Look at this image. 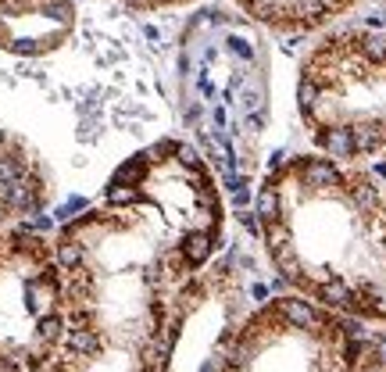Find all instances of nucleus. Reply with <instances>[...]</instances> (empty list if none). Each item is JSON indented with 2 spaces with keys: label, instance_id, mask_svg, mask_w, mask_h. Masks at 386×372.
Masks as SVG:
<instances>
[{
  "label": "nucleus",
  "instance_id": "nucleus-1",
  "mask_svg": "<svg viewBox=\"0 0 386 372\" xmlns=\"http://www.w3.org/2000/svg\"><path fill=\"white\" fill-rule=\"evenodd\" d=\"M290 172L301 179L304 186H311V190H329V186H340L343 183V172L336 169L333 158H297L290 165Z\"/></svg>",
  "mask_w": 386,
  "mask_h": 372
},
{
  "label": "nucleus",
  "instance_id": "nucleus-2",
  "mask_svg": "<svg viewBox=\"0 0 386 372\" xmlns=\"http://www.w3.org/2000/svg\"><path fill=\"white\" fill-rule=\"evenodd\" d=\"M315 143L325 150V158H333V162L358 158V150H354V133H350V126H315Z\"/></svg>",
  "mask_w": 386,
  "mask_h": 372
},
{
  "label": "nucleus",
  "instance_id": "nucleus-3",
  "mask_svg": "<svg viewBox=\"0 0 386 372\" xmlns=\"http://www.w3.org/2000/svg\"><path fill=\"white\" fill-rule=\"evenodd\" d=\"M211 251H215V229H193L179 243V258H183L186 269H200L207 258H211Z\"/></svg>",
  "mask_w": 386,
  "mask_h": 372
},
{
  "label": "nucleus",
  "instance_id": "nucleus-4",
  "mask_svg": "<svg viewBox=\"0 0 386 372\" xmlns=\"http://www.w3.org/2000/svg\"><path fill=\"white\" fill-rule=\"evenodd\" d=\"M343 183H347V197L354 201V208H358V211L376 215V211L383 208V201H379V186H376L369 176H347Z\"/></svg>",
  "mask_w": 386,
  "mask_h": 372
},
{
  "label": "nucleus",
  "instance_id": "nucleus-5",
  "mask_svg": "<svg viewBox=\"0 0 386 372\" xmlns=\"http://www.w3.org/2000/svg\"><path fill=\"white\" fill-rule=\"evenodd\" d=\"M354 133V150L358 154H376L386 147V122H358V126H350Z\"/></svg>",
  "mask_w": 386,
  "mask_h": 372
},
{
  "label": "nucleus",
  "instance_id": "nucleus-6",
  "mask_svg": "<svg viewBox=\"0 0 386 372\" xmlns=\"http://www.w3.org/2000/svg\"><path fill=\"white\" fill-rule=\"evenodd\" d=\"M276 308H279V315L290 322V326H297V329H311L315 326V308L304 301V297H279L276 301Z\"/></svg>",
  "mask_w": 386,
  "mask_h": 372
},
{
  "label": "nucleus",
  "instance_id": "nucleus-7",
  "mask_svg": "<svg viewBox=\"0 0 386 372\" xmlns=\"http://www.w3.org/2000/svg\"><path fill=\"white\" fill-rule=\"evenodd\" d=\"M279 208H283V197H279V186H276V176H272V179L258 190V204H254L258 222H261V226L279 222Z\"/></svg>",
  "mask_w": 386,
  "mask_h": 372
},
{
  "label": "nucleus",
  "instance_id": "nucleus-8",
  "mask_svg": "<svg viewBox=\"0 0 386 372\" xmlns=\"http://www.w3.org/2000/svg\"><path fill=\"white\" fill-rule=\"evenodd\" d=\"M315 297L322 304H329V308H350V287L343 283V279H325V283L315 287Z\"/></svg>",
  "mask_w": 386,
  "mask_h": 372
},
{
  "label": "nucleus",
  "instance_id": "nucleus-9",
  "mask_svg": "<svg viewBox=\"0 0 386 372\" xmlns=\"http://www.w3.org/2000/svg\"><path fill=\"white\" fill-rule=\"evenodd\" d=\"M297 104H301V115L311 122V126H318V118H315V104H318V83L315 79H301V86H297Z\"/></svg>",
  "mask_w": 386,
  "mask_h": 372
},
{
  "label": "nucleus",
  "instance_id": "nucleus-10",
  "mask_svg": "<svg viewBox=\"0 0 386 372\" xmlns=\"http://www.w3.org/2000/svg\"><path fill=\"white\" fill-rule=\"evenodd\" d=\"M362 50H365L372 61H386V40H383V36H365V40H362Z\"/></svg>",
  "mask_w": 386,
  "mask_h": 372
},
{
  "label": "nucleus",
  "instance_id": "nucleus-11",
  "mask_svg": "<svg viewBox=\"0 0 386 372\" xmlns=\"http://www.w3.org/2000/svg\"><path fill=\"white\" fill-rule=\"evenodd\" d=\"M240 222H244V229H251L254 236H261V222L254 219V215H251V211H240Z\"/></svg>",
  "mask_w": 386,
  "mask_h": 372
},
{
  "label": "nucleus",
  "instance_id": "nucleus-12",
  "mask_svg": "<svg viewBox=\"0 0 386 372\" xmlns=\"http://www.w3.org/2000/svg\"><path fill=\"white\" fill-rule=\"evenodd\" d=\"M218 369H222V358L215 355V358H207V362H204V369H200V372H218Z\"/></svg>",
  "mask_w": 386,
  "mask_h": 372
},
{
  "label": "nucleus",
  "instance_id": "nucleus-13",
  "mask_svg": "<svg viewBox=\"0 0 386 372\" xmlns=\"http://www.w3.org/2000/svg\"><path fill=\"white\" fill-rule=\"evenodd\" d=\"M376 358H379V365L386 369V336H383L379 344H376Z\"/></svg>",
  "mask_w": 386,
  "mask_h": 372
},
{
  "label": "nucleus",
  "instance_id": "nucleus-14",
  "mask_svg": "<svg viewBox=\"0 0 386 372\" xmlns=\"http://www.w3.org/2000/svg\"><path fill=\"white\" fill-rule=\"evenodd\" d=\"M369 372H386V369H383V365H376V369H369Z\"/></svg>",
  "mask_w": 386,
  "mask_h": 372
}]
</instances>
